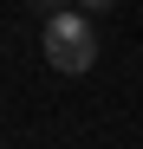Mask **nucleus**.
I'll return each instance as SVG.
<instances>
[{"label":"nucleus","instance_id":"nucleus-1","mask_svg":"<svg viewBox=\"0 0 143 149\" xmlns=\"http://www.w3.org/2000/svg\"><path fill=\"white\" fill-rule=\"evenodd\" d=\"M46 65L52 71H72V78H78V71H91L98 65V26H91L85 13H59V19H46Z\"/></svg>","mask_w":143,"mask_h":149},{"label":"nucleus","instance_id":"nucleus-2","mask_svg":"<svg viewBox=\"0 0 143 149\" xmlns=\"http://www.w3.org/2000/svg\"><path fill=\"white\" fill-rule=\"evenodd\" d=\"M65 7H72V0H33V13H39V19H59Z\"/></svg>","mask_w":143,"mask_h":149},{"label":"nucleus","instance_id":"nucleus-3","mask_svg":"<svg viewBox=\"0 0 143 149\" xmlns=\"http://www.w3.org/2000/svg\"><path fill=\"white\" fill-rule=\"evenodd\" d=\"M78 13H104V7H117V0H72Z\"/></svg>","mask_w":143,"mask_h":149}]
</instances>
